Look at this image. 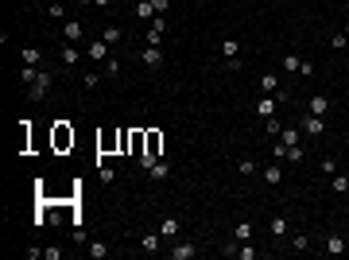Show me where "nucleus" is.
Segmentation results:
<instances>
[{"mask_svg": "<svg viewBox=\"0 0 349 260\" xmlns=\"http://www.w3.org/2000/svg\"><path fill=\"white\" fill-rule=\"evenodd\" d=\"M326 252H330V256H341V252H345V237L330 233V237H326Z\"/></svg>", "mask_w": 349, "mask_h": 260, "instance_id": "2eb2a0df", "label": "nucleus"}, {"mask_svg": "<svg viewBox=\"0 0 349 260\" xmlns=\"http://www.w3.org/2000/svg\"><path fill=\"white\" fill-rule=\"evenodd\" d=\"M272 237H287V217H272Z\"/></svg>", "mask_w": 349, "mask_h": 260, "instance_id": "5701e85b", "label": "nucleus"}, {"mask_svg": "<svg viewBox=\"0 0 349 260\" xmlns=\"http://www.w3.org/2000/svg\"><path fill=\"white\" fill-rule=\"evenodd\" d=\"M306 113H314V117H326V113H330V97L314 94L311 101H306Z\"/></svg>", "mask_w": 349, "mask_h": 260, "instance_id": "1a4fd4ad", "label": "nucleus"}, {"mask_svg": "<svg viewBox=\"0 0 349 260\" xmlns=\"http://www.w3.org/2000/svg\"><path fill=\"white\" fill-rule=\"evenodd\" d=\"M299 124H303V136H322V132H326V121H322V117H314V113H306Z\"/></svg>", "mask_w": 349, "mask_h": 260, "instance_id": "423d86ee", "label": "nucleus"}, {"mask_svg": "<svg viewBox=\"0 0 349 260\" xmlns=\"http://www.w3.org/2000/svg\"><path fill=\"white\" fill-rule=\"evenodd\" d=\"M43 260H62V249H59V245H47V249H43Z\"/></svg>", "mask_w": 349, "mask_h": 260, "instance_id": "2f4dec72", "label": "nucleus"}, {"mask_svg": "<svg viewBox=\"0 0 349 260\" xmlns=\"http://www.w3.org/2000/svg\"><path fill=\"white\" fill-rule=\"evenodd\" d=\"M89 256H93V260H105V256H109V245L93 241V245H89Z\"/></svg>", "mask_w": 349, "mask_h": 260, "instance_id": "c85d7f7f", "label": "nucleus"}, {"mask_svg": "<svg viewBox=\"0 0 349 260\" xmlns=\"http://www.w3.org/2000/svg\"><path fill=\"white\" fill-rule=\"evenodd\" d=\"M256 117H260V121H268V117H276V97H256Z\"/></svg>", "mask_w": 349, "mask_h": 260, "instance_id": "9d476101", "label": "nucleus"}, {"mask_svg": "<svg viewBox=\"0 0 349 260\" xmlns=\"http://www.w3.org/2000/svg\"><path fill=\"white\" fill-rule=\"evenodd\" d=\"M151 4H156V12H159V16H163V12L171 8V0H151Z\"/></svg>", "mask_w": 349, "mask_h": 260, "instance_id": "58836bf2", "label": "nucleus"}, {"mask_svg": "<svg viewBox=\"0 0 349 260\" xmlns=\"http://www.w3.org/2000/svg\"><path fill=\"white\" fill-rule=\"evenodd\" d=\"M237 171H241V175H253L256 163H253V159H241V163H237Z\"/></svg>", "mask_w": 349, "mask_h": 260, "instance_id": "e433bc0d", "label": "nucleus"}, {"mask_svg": "<svg viewBox=\"0 0 349 260\" xmlns=\"http://www.w3.org/2000/svg\"><path fill=\"white\" fill-rule=\"evenodd\" d=\"M221 54H225L229 70H241V39H225V43H221Z\"/></svg>", "mask_w": 349, "mask_h": 260, "instance_id": "7ed1b4c3", "label": "nucleus"}, {"mask_svg": "<svg viewBox=\"0 0 349 260\" xmlns=\"http://www.w3.org/2000/svg\"><path fill=\"white\" fill-rule=\"evenodd\" d=\"M132 156H144V128L132 132Z\"/></svg>", "mask_w": 349, "mask_h": 260, "instance_id": "bb28decb", "label": "nucleus"}, {"mask_svg": "<svg viewBox=\"0 0 349 260\" xmlns=\"http://www.w3.org/2000/svg\"><path fill=\"white\" fill-rule=\"evenodd\" d=\"M299 66H303V59H299V54H287V59H283V70H295V74H299Z\"/></svg>", "mask_w": 349, "mask_h": 260, "instance_id": "7c9ffc66", "label": "nucleus"}, {"mask_svg": "<svg viewBox=\"0 0 349 260\" xmlns=\"http://www.w3.org/2000/svg\"><path fill=\"white\" fill-rule=\"evenodd\" d=\"M97 82H101V78H97L93 70H89V74H82V86H86V89H93V86H97Z\"/></svg>", "mask_w": 349, "mask_h": 260, "instance_id": "c9c22d12", "label": "nucleus"}, {"mask_svg": "<svg viewBox=\"0 0 349 260\" xmlns=\"http://www.w3.org/2000/svg\"><path fill=\"white\" fill-rule=\"evenodd\" d=\"M159 233H163V241H179V233H183V221H179V217H163Z\"/></svg>", "mask_w": 349, "mask_h": 260, "instance_id": "6e6552de", "label": "nucleus"}, {"mask_svg": "<svg viewBox=\"0 0 349 260\" xmlns=\"http://www.w3.org/2000/svg\"><path fill=\"white\" fill-rule=\"evenodd\" d=\"M163 31H167L163 16H156V20L148 24V31H144V39H148V47H163Z\"/></svg>", "mask_w": 349, "mask_h": 260, "instance_id": "39448f33", "label": "nucleus"}, {"mask_svg": "<svg viewBox=\"0 0 349 260\" xmlns=\"http://www.w3.org/2000/svg\"><path fill=\"white\" fill-rule=\"evenodd\" d=\"M31 4H39V0H31Z\"/></svg>", "mask_w": 349, "mask_h": 260, "instance_id": "a19ab883", "label": "nucleus"}, {"mask_svg": "<svg viewBox=\"0 0 349 260\" xmlns=\"http://www.w3.org/2000/svg\"><path fill=\"white\" fill-rule=\"evenodd\" d=\"M86 54L97 59V62H109V43H105V39H93V43L86 47Z\"/></svg>", "mask_w": 349, "mask_h": 260, "instance_id": "f8f14e48", "label": "nucleus"}, {"mask_svg": "<svg viewBox=\"0 0 349 260\" xmlns=\"http://www.w3.org/2000/svg\"><path fill=\"white\" fill-rule=\"evenodd\" d=\"M264 182H268V187H279V182H283V167H279V159L264 167Z\"/></svg>", "mask_w": 349, "mask_h": 260, "instance_id": "ddd939ff", "label": "nucleus"}, {"mask_svg": "<svg viewBox=\"0 0 349 260\" xmlns=\"http://www.w3.org/2000/svg\"><path fill=\"white\" fill-rule=\"evenodd\" d=\"M260 89H264V94H272V97L279 101V78H276V74H264V78H260Z\"/></svg>", "mask_w": 349, "mask_h": 260, "instance_id": "a211bd4d", "label": "nucleus"}, {"mask_svg": "<svg viewBox=\"0 0 349 260\" xmlns=\"http://www.w3.org/2000/svg\"><path fill=\"white\" fill-rule=\"evenodd\" d=\"M24 86H27V97L31 101H43L47 89H51V74L39 66H24Z\"/></svg>", "mask_w": 349, "mask_h": 260, "instance_id": "f257e3e1", "label": "nucleus"}, {"mask_svg": "<svg viewBox=\"0 0 349 260\" xmlns=\"http://www.w3.org/2000/svg\"><path fill=\"white\" fill-rule=\"evenodd\" d=\"M54 147H59V152L74 147V128H70L66 121H59V124H54Z\"/></svg>", "mask_w": 349, "mask_h": 260, "instance_id": "20e7f679", "label": "nucleus"}, {"mask_svg": "<svg viewBox=\"0 0 349 260\" xmlns=\"http://www.w3.org/2000/svg\"><path fill=\"white\" fill-rule=\"evenodd\" d=\"M291 249H295V252H306V249H311V237H306V233H295V237H291Z\"/></svg>", "mask_w": 349, "mask_h": 260, "instance_id": "a878e982", "label": "nucleus"}, {"mask_svg": "<svg viewBox=\"0 0 349 260\" xmlns=\"http://www.w3.org/2000/svg\"><path fill=\"white\" fill-rule=\"evenodd\" d=\"M62 35H66V43H74V39H82L86 31H82V24H78V20H66V27H62Z\"/></svg>", "mask_w": 349, "mask_h": 260, "instance_id": "aec40b11", "label": "nucleus"}, {"mask_svg": "<svg viewBox=\"0 0 349 260\" xmlns=\"http://www.w3.org/2000/svg\"><path fill=\"white\" fill-rule=\"evenodd\" d=\"M322 171H326V175L334 179V175H338V163H334V159H322Z\"/></svg>", "mask_w": 349, "mask_h": 260, "instance_id": "4c0bfd02", "label": "nucleus"}, {"mask_svg": "<svg viewBox=\"0 0 349 260\" xmlns=\"http://www.w3.org/2000/svg\"><path fill=\"white\" fill-rule=\"evenodd\" d=\"M264 124H268V136H279V132H283V124H279L276 117H268V121H264Z\"/></svg>", "mask_w": 349, "mask_h": 260, "instance_id": "473e14b6", "label": "nucleus"}, {"mask_svg": "<svg viewBox=\"0 0 349 260\" xmlns=\"http://www.w3.org/2000/svg\"><path fill=\"white\" fill-rule=\"evenodd\" d=\"M159 152H163V132L159 128H144V156H140V163L151 167L159 159Z\"/></svg>", "mask_w": 349, "mask_h": 260, "instance_id": "f03ea898", "label": "nucleus"}, {"mask_svg": "<svg viewBox=\"0 0 349 260\" xmlns=\"http://www.w3.org/2000/svg\"><path fill=\"white\" fill-rule=\"evenodd\" d=\"M148 175H151V179H159V182L171 179V167H167V159H156V163L148 167Z\"/></svg>", "mask_w": 349, "mask_h": 260, "instance_id": "dca6fc26", "label": "nucleus"}, {"mask_svg": "<svg viewBox=\"0 0 349 260\" xmlns=\"http://www.w3.org/2000/svg\"><path fill=\"white\" fill-rule=\"evenodd\" d=\"M105 74H109V78H117V74H121V62L109 59V62H105Z\"/></svg>", "mask_w": 349, "mask_h": 260, "instance_id": "72a5a7b5", "label": "nucleus"}, {"mask_svg": "<svg viewBox=\"0 0 349 260\" xmlns=\"http://www.w3.org/2000/svg\"><path fill=\"white\" fill-rule=\"evenodd\" d=\"M190 256H194V245H190V241H179V245L171 249V260H190Z\"/></svg>", "mask_w": 349, "mask_h": 260, "instance_id": "f3484780", "label": "nucleus"}, {"mask_svg": "<svg viewBox=\"0 0 349 260\" xmlns=\"http://www.w3.org/2000/svg\"><path fill=\"white\" fill-rule=\"evenodd\" d=\"M345 43H349V35H341V31H338V35H334V39H330V47H334V51H341V47H345Z\"/></svg>", "mask_w": 349, "mask_h": 260, "instance_id": "f704fd0d", "label": "nucleus"}, {"mask_svg": "<svg viewBox=\"0 0 349 260\" xmlns=\"http://www.w3.org/2000/svg\"><path fill=\"white\" fill-rule=\"evenodd\" d=\"M136 16L144 20V24H151L159 12H156V4H151V0H136Z\"/></svg>", "mask_w": 349, "mask_h": 260, "instance_id": "4468645a", "label": "nucleus"}, {"mask_svg": "<svg viewBox=\"0 0 349 260\" xmlns=\"http://www.w3.org/2000/svg\"><path fill=\"white\" fill-rule=\"evenodd\" d=\"M140 62H144L148 70H156L159 62H163V51H159V47H144V51H140Z\"/></svg>", "mask_w": 349, "mask_h": 260, "instance_id": "9b49d317", "label": "nucleus"}, {"mask_svg": "<svg viewBox=\"0 0 349 260\" xmlns=\"http://www.w3.org/2000/svg\"><path fill=\"white\" fill-rule=\"evenodd\" d=\"M283 159H287V163H303V159H306V147H303V144L287 147V152H283Z\"/></svg>", "mask_w": 349, "mask_h": 260, "instance_id": "412c9836", "label": "nucleus"}, {"mask_svg": "<svg viewBox=\"0 0 349 260\" xmlns=\"http://www.w3.org/2000/svg\"><path fill=\"white\" fill-rule=\"evenodd\" d=\"M82 4H97V8H109L113 0H82Z\"/></svg>", "mask_w": 349, "mask_h": 260, "instance_id": "ea45409f", "label": "nucleus"}, {"mask_svg": "<svg viewBox=\"0 0 349 260\" xmlns=\"http://www.w3.org/2000/svg\"><path fill=\"white\" fill-rule=\"evenodd\" d=\"M253 237V226L248 221H237V229H233V241H248Z\"/></svg>", "mask_w": 349, "mask_h": 260, "instance_id": "b1692460", "label": "nucleus"}, {"mask_svg": "<svg viewBox=\"0 0 349 260\" xmlns=\"http://www.w3.org/2000/svg\"><path fill=\"white\" fill-rule=\"evenodd\" d=\"M279 144L283 147H295V144H303V128H295V124H283V132H279Z\"/></svg>", "mask_w": 349, "mask_h": 260, "instance_id": "0eeeda50", "label": "nucleus"}, {"mask_svg": "<svg viewBox=\"0 0 349 260\" xmlns=\"http://www.w3.org/2000/svg\"><path fill=\"white\" fill-rule=\"evenodd\" d=\"M101 39H105V43H109V47H117V43H121V39H124V31H121V27H117V24H109V27H105V31H101Z\"/></svg>", "mask_w": 349, "mask_h": 260, "instance_id": "6ab92c4d", "label": "nucleus"}, {"mask_svg": "<svg viewBox=\"0 0 349 260\" xmlns=\"http://www.w3.org/2000/svg\"><path fill=\"white\" fill-rule=\"evenodd\" d=\"M345 31H349V27H345Z\"/></svg>", "mask_w": 349, "mask_h": 260, "instance_id": "79ce46f5", "label": "nucleus"}, {"mask_svg": "<svg viewBox=\"0 0 349 260\" xmlns=\"http://www.w3.org/2000/svg\"><path fill=\"white\" fill-rule=\"evenodd\" d=\"M62 62H66V66H74V62H82V54H78V47H62Z\"/></svg>", "mask_w": 349, "mask_h": 260, "instance_id": "393cba45", "label": "nucleus"}, {"mask_svg": "<svg viewBox=\"0 0 349 260\" xmlns=\"http://www.w3.org/2000/svg\"><path fill=\"white\" fill-rule=\"evenodd\" d=\"M330 191H334V194H345V191H349V179H345V175H334Z\"/></svg>", "mask_w": 349, "mask_h": 260, "instance_id": "cd10ccee", "label": "nucleus"}, {"mask_svg": "<svg viewBox=\"0 0 349 260\" xmlns=\"http://www.w3.org/2000/svg\"><path fill=\"white\" fill-rule=\"evenodd\" d=\"M24 62L27 66H39V51H35V47H24Z\"/></svg>", "mask_w": 349, "mask_h": 260, "instance_id": "c756f323", "label": "nucleus"}, {"mask_svg": "<svg viewBox=\"0 0 349 260\" xmlns=\"http://www.w3.org/2000/svg\"><path fill=\"white\" fill-rule=\"evenodd\" d=\"M159 241H163V233H148L144 241H140V249L144 252H159Z\"/></svg>", "mask_w": 349, "mask_h": 260, "instance_id": "4be33fe9", "label": "nucleus"}]
</instances>
